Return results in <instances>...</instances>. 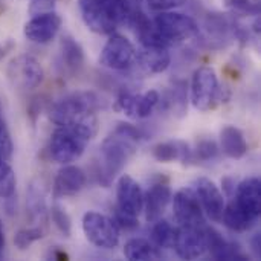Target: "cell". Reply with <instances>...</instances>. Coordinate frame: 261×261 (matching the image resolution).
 <instances>
[{
  "instance_id": "3957f363",
  "label": "cell",
  "mask_w": 261,
  "mask_h": 261,
  "mask_svg": "<svg viewBox=\"0 0 261 261\" xmlns=\"http://www.w3.org/2000/svg\"><path fill=\"white\" fill-rule=\"evenodd\" d=\"M78 8L86 26L102 35H110L127 23L132 11L127 0H78Z\"/></svg>"
},
{
  "instance_id": "f35d334b",
  "label": "cell",
  "mask_w": 261,
  "mask_h": 261,
  "mask_svg": "<svg viewBox=\"0 0 261 261\" xmlns=\"http://www.w3.org/2000/svg\"><path fill=\"white\" fill-rule=\"evenodd\" d=\"M49 257L52 258V260H67L69 258V255L64 252V251H60V249H57V248H54L52 251H50V254H49Z\"/></svg>"
},
{
  "instance_id": "7c38bea8",
  "label": "cell",
  "mask_w": 261,
  "mask_h": 261,
  "mask_svg": "<svg viewBox=\"0 0 261 261\" xmlns=\"http://www.w3.org/2000/svg\"><path fill=\"white\" fill-rule=\"evenodd\" d=\"M159 101H161V95L158 90H147L138 95L130 92H122L115 101V109L122 112L128 118L144 119L153 113V110L159 106Z\"/></svg>"
},
{
  "instance_id": "30bf717a",
  "label": "cell",
  "mask_w": 261,
  "mask_h": 261,
  "mask_svg": "<svg viewBox=\"0 0 261 261\" xmlns=\"http://www.w3.org/2000/svg\"><path fill=\"white\" fill-rule=\"evenodd\" d=\"M173 248L184 260H197L208 251L205 226H179L174 231Z\"/></svg>"
},
{
  "instance_id": "ab89813d",
  "label": "cell",
  "mask_w": 261,
  "mask_h": 261,
  "mask_svg": "<svg viewBox=\"0 0 261 261\" xmlns=\"http://www.w3.org/2000/svg\"><path fill=\"white\" fill-rule=\"evenodd\" d=\"M14 47V44H12V41H8L6 44H0V60L11 50Z\"/></svg>"
},
{
  "instance_id": "74e56055",
  "label": "cell",
  "mask_w": 261,
  "mask_h": 261,
  "mask_svg": "<svg viewBox=\"0 0 261 261\" xmlns=\"http://www.w3.org/2000/svg\"><path fill=\"white\" fill-rule=\"evenodd\" d=\"M251 246H252V251L255 254V257H260L261 252V237L260 234H255L251 240Z\"/></svg>"
},
{
  "instance_id": "52a82bcc",
  "label": "cell",
  "mask_w": 261,
  "mask_h": 261,
  "mask_svg": "<svg viewBox=\"0 0 261 261\" xmlns=\"http://www.w3.org/2000/svg\"><path fill=\"white\" fill-rule=\"evenodd\" d=\"M83 232L89 243L101 249H115L119 245V229L113 219L96 213L87 211L83 216Z\"/></svg>"
},
{
  "instance_id": "44dd1931",
  "label": "cell",
  "mask_w": 261,
  "mask_h": 261,
  "mask_svg": "<svg viewBox=\"0 0 261 261\" xmlns=\"http://www.w3.org/2000/svg\"><path fill=\"white\" fill-rule=\"evenodd\" d=\"M151 154L156 161L168 164L174 161H180L184 164L194 162L193 161V148L187 142L182 141H165L159 142L151 148Z\"/></svg>"
},
{
  "instance_id": "e575fe53",
  "label": "cell",
  "mask_w": 261,
  "mask_h": 261,
  "mask_svg": "<svg viewBox=\"0 0 261 261\" xmlns=\"http://www.w3.org/2000/svg\"><path fill=\"white\" fill-rule=\"evenodd\" d=\"M113 222L118 226V229H125V231H132L139 226L138 217L125 214V213L119 211L118 208H115V211H113Z\"/></svg>"
},
{
  "instance_id": "603a6c76",
  "label": "cell",
  "mask_w": 261,
  "mask_h": 261,
  "mask_svg": "<svg viewBox=\"0 0 261 261\" xmlns=\"http://www.w3.org/2000/svg\"><path fill=\"white\" fill-rule=\"evenodd\" d=\"M60 47H61V63L64 69L72 75L78 73L84 66V50L81 44L73 37L64 35L61 38Z\"/></svg>"
},
{
  "instance_id": "d590c367",
  "label": "cell",
  "mask_w": 261,
  "mask_h": 261,
  "mask_svg": "<svg viewBox=\"0 0 261 261\" xmlns=\"http://www.w3.org/2000/svg\"><path fill=\"white\" fill-rule=\"evenodd\" d=\"M148 8L153 11H170L174 9L177 6H182L184 3H187V0H145Z\"/></svg>"
},
{
  "instance_id": "d4e9b609",
  "label": "cell",
  "mask_w": 261,
  "mask_h": 261,
  "mask_svg": "<svg viewBox=\"0 0 261 261\" xmlns=\"http://www.w3.org/2000/svg\"><path fill=\"white\" fill-rule=\"evenodd\" d=\"M124 257L130 261H154L161 258V251L145 239H132L124 246Z\"/></svg>"
},
{
  "instance_id": "9a60e30c",
  "label": "cell",
  "mask_w": 261,
  "mask_h": 261,
  "mask_svg": "<svg viewBox=\"0 0 261 261\" xmlns=\"http://www.w3.org/2000/svg\"><path fill=\"white\" fill-rule=\"evenodd\" d=\"M199 197V202L202 205L203 213L213 220V222H222V216L225 211V196L220 191V188L208 177H199L194 182L193 188Z\"/></svg>"
},
{
  "instance_id": "d6986e66",
  "label": "cell",
  "mask_w": 261,
  "mask_h": 261,
  "mask_svg": "<svg viewBox=\"0 0 261 261\" xmlns=\"http://www.w3.org/2000/svg\"><path fill=\"white\" fill-rule=\"evenodd\" d=\"M232 200L245 210L251 217L258 220L261 211V184L258 177H248L242 180L234 191Z\"/></svg>"
},
{
  "instance_id": "ac0fdd59",
  "label": "cell",
  "mask_w": 261,
  "mask_h": 261,
  "mask_svg": "<svg viewBox=\"0 0 261 261\" xmlns=\"http://www.w3.org/2000/svg\"><path fill=\"white\" fill-rule=\"evenodd\" d=\"M86 173L75 165H64L55 176L54 180V197H69L78 194L86 187Z\"/></svg>"
},
{
  "instance_id": "5b68a950",
  "label": "cell",
  "mask_w": 261,
  "mask_h": 261,
  "mask_svg": "<svg viewBox=\"0 0 261 261\" xmlns=\"http://www.w3.org/2000/svg\"><path fill=\"white\" fill-rule=\"evenodd\" d=\"M225 99L216 70L210 66L196 69L191 80V102L200 112L214 110Z\"/></svg>"
},
{
  "instance_id": "9c48e42d",
  "label": "cell",
  "mask_w": 261,
  "mask_h": 261,
  "mask_svg": "<svg viewBox=\"0 0 261 261\" xmlns=\"http://www.w3.org/2000/svg\"><path fill=\"white\" fill-rule=\"evenodd\" d=\"M136 61V47L135 44L124 35L119 34H110V38L104 44L101 55H99V64H102L107 69L112 70H127L130 69Z\"/></svg>"
},
{
  "instance_id": "8d00e7d4",
  "label": "cell",
  "mask_w": 261,
  "mask_h": 261,
  "mask_svg": "<svg viewBox=\"0 0 261 261\" xmlns=\"http://www.w3.org/2000/svg\"><path fill=\"white\" fill-rule=\"evenodd\" d=\"M54 3H55V0H32L29 12L32 15H37L41 12H49V11H52Z\"/></svg>"
},
{
  "instance_id": "4fadbf2b",
  "label": "cell",
  "mask_w": 261,
  "mask_h": 261,
  "mask_svg": "<svg viewBox=\"0 0 261 261\" xmlns=\"http://www.w3.org/2000/svg\"><path fill=\"white\" fill-rule=\"evenodd\" d=\"M61 23H63L61 17L57 12H54V11L41 12V14L34 15L24 24L23 34L32 43L46 44L57 37V34L61 28Z\"/></svg>"
},
{
  "instance_id": "60d3db41",
  "label": "cell",
  "mask_w": 261,
  "mask_h": 261,
  "mask_svg": "<svg viewBox=\"0 0 261 261\" xmlns=\"http://www.w3.org/2000/svg\"><path fill=\"white\" fill-rule=\"evenodd\" d=\"M3 251H5V232H3V225L0 222V258L3 255Z\"/></svg>"
},
{
  "instance_id": "7402d4cb",
  "label": "cell",
  "mask_w": 261,
  "mask_h": 261,
  "mask_svg": "<svg viewBox=\"0 0 261 261\" xmlns=\"http://www.w3.org/2000/svg\"><path fill=\"white\" fill-rule=\"evenodd\" d=\"M220 151L231 159H242L249 147L245 139V135L240 128L234 125H225L220 130Z\"/></svg>"
},
{
  "instance_id": "8992f818",
  "label": "cell",
  "mask_w": 261,
  "mask_h": 261,
  "mask_svg": "<svg viewBox=\"0 0 261 261\" xmlns=\"http://www.w3.org/2000/svg\"><path fill=\"white\" fill-rule=\"evenodd\" d=\"M153 24L167 46L182 43L199 34L197 21L193 17L180 12L161 11L154 17Z\"/></svg>"
},
{
  "instance_id": "6da1fadb",
  "label": "cell",
  "mask_w": 261,
  "mask_h": 261,
  "mask_svg": "<svg viewBox=\"0 0 261 261\" xmlns=\"http://www.w3.org/2000/svg\"><path fill=\"white\" fill-rule=\"evenodd\" d=\"M141 135L132 124H119L101 144L96 177L102 187H110L113 179L124 170L136 153Z\"/></svg>"
},
{
  "instance_id": "83f0119b",
  "label": "cell",
  "mask_w": 261,
  "mask_h": 261,
  "mask_svg": "<svg viewBox=\"0 0 261 261\" xmlns=\"http://www.w3.org/2000/svg\"><path fill=\"white\" fill-rule=\"evenodd\" d=\"M28 211L32 220H43L44 213H46V205H44V197L41 191L32 185L28 193Z\"/></svg>"
},
{
  "instance_id": "cb8c5ba5",
  "label": "cell",
  "mask_w": 261,
  "mask_h": 261,
  "mask_svg": "<svg viewBox=\"0 0 261 261\" xmlns=\"http://www.w3.org/2000/svg\"><path fill=\"white\" fill-rule=\"evenodd\" d=\"M222 222L225 226L234 232H245L248 231L257 220L251 217L245 210H242L234 200H231L228 205H225V211L222 216Z\"/></svg>"
},
{
  "instance_id": "484cf974",
  "label": "cell",
  "mask_w": 261,
  "mask_h": 261,
  "mask_svg": "<svg viewBox=\"0 0 261 261\" xmlns=\"http://www.w3.org/2000/svg\"><path fill=\"white\" fill-rule=\"evenodd\" d=\"M153 228H151V243L158 248V249H165V248H171L173 246V239H174V228L171 226L170 222L167 220H156L153 222Z\"/></svg>"
},
{
  "instance_id": "ffe728a7",
  "label": "cell",
  "mask_w": 261,
  "mask_h": 261,
  "mask_svg": "<svg viewBox=\"0 0 261 261\" xmlns=\"http://www.w3.org/2000/svg\"><path fill=\"white\" fill-rule=\"evenodd\" d=\"M206 231V242H208V251L213 258L216 260H246L248 257L242 252L240 246L236 243H231L223 239L220 232H217L213 228H205Z\"/></svg>"
},
{
  "instance_id": "5bb4252c",
  "label": "cell",
  "mask_w": 261,
  "mask_h": 261,
  "mask_svg": "<svg viewBox=\"0 0 261 261\" xmlns=\"http://www.w3.org/2000/svg\"><path fill=\"white\" fill-rule=\"evenodd\" d=\"M119 211L139 217L144 208V193L141 185L128 174H122L116 182V206Z\"/></svg>"
},
{
  "instance_id": "4316f807",
  "label": "cell",
  "mask_w": 261,
  "mask_h": 261,
  "mask_svg": "<svg viewBox=\"0 0 261 261\" xmlns=\"http://www.w3.org/2000/svg\"><path fill=\"white\" fill-rule=\"evenodd\" d=\"M15 174L8 161H0V199L15 196Z\"/></svg>"
},
{
  "instance_id": "e0dca14e",
  "label": "cell",
  "mask_w": 261,
  "mask_h": 261,
  "mask_svg": "<svg viewBox=\"0 0 261 261\" xmlns=\"http://www.w3.org/2000/svg\"><path fill=\"white\" fill-rule=\"evenodd\" d=\"M170 202H171V188H170L168 182L167 180L164 182L162 179L153 182L148 187V190L144 193V208L142 210H145L147 222L153 223V222L159 220Z\"/></svg>"
},
{
  "instance_id": "f1b7e54d",
  "label": "cell",
  "mask_w": 261,
  "mask_h": 261,
  "mask_svg": "<svg viewBox=\"0 0 261 261\" xmlns=\"http://www.w3.org/2000/svg\"><path fill=\"white\" fill-rule=\"evenodd\" d=\"M43 239V229L38 226H32V228H23L20 231L15 232L14 236V245L15 248H18L20 251H26L31 245H34L35 242Z\"/></svg>"
},
{
  "instance_id": "8fae6325",
  "label": "cell",
  "mask_w": 261,
  "mask_h": 261,
  "mask_svg": "<svg viewBox=\"0 0 261 261\" xmlns=\"http://www.w3.org/2000/svg\"><path fill=\"white\" fill-rule=\"evenodd\" d=\"M173 211L179 226H205V213L193 188H182L174 194Z\"/></svg>"
},
{
  "instance_id": "2e32d148",
  "label": "cell",
  "mask_w": 261,
  "mask_h": 261,
  "mask_svg": "<svg viewBox=\"0 0 261 261\" xmlns=\"http://www.w3.org/2000/svg\"><path fill=\"white\" fill-rule=\"evenodd\" d=\"M135 64L144 73L158 75L165 72L171 64V55L167 46L161 44H141V49L136 50V61Z\"/></svg>"
},
{
  "instance_id": "4dcf8cb0",
  "label": "cell",
  "mask_w": 261,
  "mask_h": 261,
  "mask_svg": "<svg viewBox=\"0 0 261 261\" xmlns=\"http://www.w3.org/2000/svg\"><path fill=\"white\" fill-rule=\"evenodd\" d=\"M165 104H167L168 109H173L179 115H184L185 109H187V86L184 83L174 84L170 95L167 96Z\"/></svg>"
},
{
  "instance_id": "836d02e7",
  "label": "cell",
  "mask_w": 261,
  "mask_h": 261,
  "mask_svg": "<svg viewBox=\"0 0 261 261\" xmlns=\"http://www.w3.org/2000/svg\"><path fill=\"white\" fill-rule=\"evenodd\" d=\"M12 139L9 135V130L5 124V121L0 118V161H9L12 156Z\"/></svg>"
},
{
  "instance_id": "d6a6232c",
  "label": "cell",
  "mask_w": 261,
  "mask_h": 261,
  "mask_svg": "<svg viewBox=\"0 0 261 261\" xmlns=\"http://www.w3.org/2000/svg\"><path fill=\"white\" fill-rule=\"evenodd\" d=\"M225 5L239 15H258L260 6L254 0H225Z\"/></svg>"
},
{
  "instance_id": "7a4b0ae2",
  "label": "cell",
  "mask_w": 261,
  "mask_h": 261,
  "mask_svg": "<svg viewBox=\"0 0 261 261\" xmlns=\"http://www.w3.org/2000/svg\"><path fill=\"white\" fill-rule=\"evenodd\" d=\"M96 132V115L70 125H60L54 130L47 144V153L50 159L61 165L75 162L83 156L87 144L95 138Z\"/></svg>"
},
{
  "instance_id": "ba28073f",
  "label": "cell",
  "mask_w": 261,
  "mask_h": 261,
  "mask_svg": "<svg viewBox=\"0 0 261 261\" xmlns=\"http://www.w3.org/2000/svg\"><path fill=\"white\" fill-rule=\"evenodd\" d=\"M6 75L9 83L18 90H34L44 80V70L32 55H18L8 64Z\"/></svg>"
},
{
  "instance_id": "277c9868",
  "label": "cell",
  "mask_w": 261,
  "mask_h": 261,
  "mask_svg": "<svg viewBox=\"0 0 261 261\" xmlns=\"http://www.w3.org/2000/svg\"><path fill=\"white\" fill-rule=\"evenodd\" d=\"M99 99L93 92H76L55 101L49 109V119L55 125H70L93 116Z\"/></svg>"
},
{
  "instance_id": "f546056e",
  "label": "cell",
  "mask_w": 261,
  "mask_h": 261,
  "mask_svg": "<svg viewBox=\"0 0 261 261\" xmlns=\"http://www.w3.org/2000/svg\"><path fill=\"white\" fill-rule=\"evenodd\" d=\"M219 145L213 139H202L197 142L196 148L193 150V161H202V162H210L214 161L219 156Z\"/></svg>"
},
{
  "instance_id": "1f68e13d",
  "label": "cell",
  "mask_w": 261,
  "mask_h": 261,
  "mask_svg": "<svg viewBox=\"0 0 261 261\" xmlns=\"http://www.w3.org/2000/svg\"><path fill=\"white\" fill-rule=\"evenodd\" d=\"M50 217H52V222H54L55 228L64 237H70V234H72V220H70L69 214L66 213V210H63L60 205H54L50 208Z\"/></svg>"
}]
</instances>
